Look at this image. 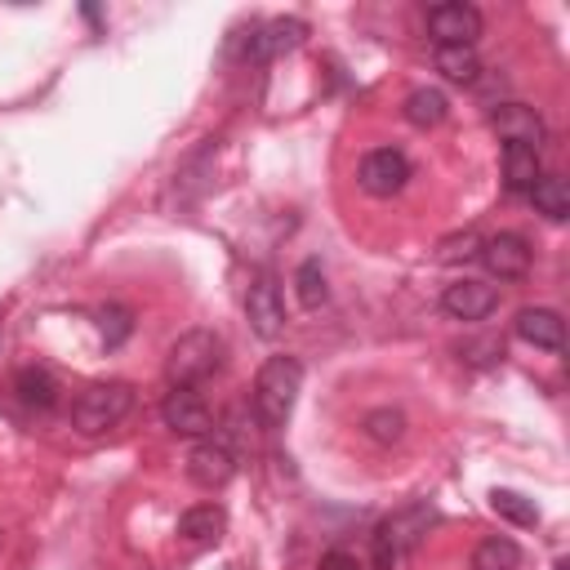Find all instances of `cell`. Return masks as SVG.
Segmentation results:
<instances>
[{
	"label": "cell",
	"instance_id": "5b68a950",
	"mask_svg": "<svg viewBox=\"0 0 570 570\" xmlns=\"http://www.w3.org/2000/svg\"><path fill=\"white\" fill-rule=\"evenodd\" d=\"M428 31H432L436 49H441V45H468V49H472V45L481 40V31H485V18H481L476 4L445 0V4H432V9H428Z\"/></svg>",
	"mask_w": 570,
	"mask_h": 570
},
{
	"label": "cell",
	"instance_id": "5bb4252c",
	"mask_svg": "<svg viewBox=\"0 0 570 570\" xmlns=\"http://www.w3.org/2000/svg\"><path fill=\"white\" fill-rule=\"evenodd\" d=\"M512 330L530 347H543V352H561L566 347V321L552 307H521L517 321H512Z\"/></svg>",
	"mask_w": 570,
	"mask_h": 570
},
{
	"label": "cell",
	"instance_id": "2e32d148",
	"mask_svg": "<svg viewBox=\"0 0 570 570\" xmlns=\"http://www.w3.org/2000/svg\"><path fill=\"white\" fill-rule=\"evenodd\" d=\"M223 530H227V512H223L218 503H196V508H187V512L178 517V534H183L187 543H196V548L218 543Z\"/></svg>",
	"mask_w": 570,
	"mask_h": 570
},
{
	"label": "cell",
	"instance_id": "8fae6325",
	"mask_svg": "<svg viewBox=\"0 0 570 570\" xmlns=\"http://www.w3.org/2000/svg\"><path fill=\"white\" fill-rule=\"evenodd\" d=\"M303 36H307V22H298V18H272V22H263V27H249L245 58H249V62H267V58H276V53H285V49H298Z\"/></svg>",
	"mask_w": 570,
	"mask_h": 570
},
{
	"label": "cell",
	"instance_id": "9a60e30c",
	"mask_svg": "<svg viewBox=\"0 0 570 570\" xmlns=\"http://www.w3.org/2000/svg\"><path fill=\"white\" fill-rule=\"evenodd\" d=\"M401 116H405L414 129H436V125L450 116V98H445L436 85H419V89L405 94Z\"/></svg>",
	"mask_w": 570,
	"mask_h": 570
},
{
	"label": "cell",
	"instance_id": "44dd1931",
	"mask_svg": "<svg viewBox=\"0 0 570 570\" xmlns=\"http://www.w3.org/2000/svg\"><path fill=\"white\" fill-rule=\"evenodd\" d=\"M517 566H521V548L508 534H490L472 552V570H517Z\"/></svg>",
	"mask_w": 570,
	"mask_h": 570
},
{
	"label": "cell",
	"instance_id": "277c9868",
	"mask_svg": "<svg viewBox=\"0 0 570 570\" xmlns=\"http://www.w3.org/2000/svg\"><path fill=\"white\" fill-rule=\"evenodd\" d=\"M129 410H134V387L129 383H94L71 401V423H76V432L98 436V432L116 428Z\"/></svg>",
	"mask_w": 570,
	"mask_h": 570
},
{
	"label": "cell",
	"instance_id": "ffe728a7",
	"mask_svg": "<svg viewBox=\"0 0 570 570\" xmlns=\"http://www.w3.org/2000/svg\"><path fill=\"white\" fill-rule=\"evenodd\" d=\"M530 200H534V209H539L543 218H552V223L570 218V183H566L561 174H539V183L530 187Z\"/></svg>",
	"mask_w": 570,
	"mask_h": 570
},
{
	"label": "cell",
	"instance_id": "3957f363",
	"mask_svg": "<svg viewBox=\"0 0 570 570\" xmlns=\"http://www.w3.org/2000/svg\"><path fill=\"white\" fill-rule=\"evenodd\" d=\"M432 525H436V508L428 499H414L392 517H383V525L374 530V570H392L396 552H410Z\"/></svg>",
	"mask_w": 570,
	"mask_h": 570
},
{
	"label": "cell",
	"instance_id": "484cf974",
	"mask_svg": "<svg viewBox=\"0 0 570 570\" xmlns=\"http://www.w3.org/2000/svg\"><path fill=\"white\" fill-rule=\"evenodd\" d=\"M476 254H481V236H476V232L450 236V240H441V249H436L441 263H459V258H476Z\"/></svg>",
	"mask_w": 570,
	"mask_h": 570
},
{
	"label": "cell",
	"instance_id": "4fadbf2b",
	"mask_svg": "<svg viewBox=\"0 0 570 570\" xmlns=\"http://www.w3.org/2000/svg\"><path fill=\"white\" fill-rule=\"evenodd\" d=\"M441 307H445L454 321H485V316L499 307V289L485 285V281H454V285H445Z\"/></svg>",
	"mask_w": 570,
	"mask_h": 570
},
{
	"label": "cell",
	"instance_id": "d4e9b609",
	"mask_svg": "<svg viewBox=\"0 0 570 570\" xmlns=\"http://www.w3.org/2000/svg\"><path fill=\"white\" fill-rule=\"evenodd\" d=\"M98 325H102V343H107V347H120V343L134 334V316H129V307H120V303L102 307V312H98Z\"/></svg>",
	"mask_w": 570,
	"mask_h": 570
},
{
	"label": "cell",
	"instance_id": "30bf717a",
	"mask_svg": "<svg viewBox=\"0 0 570 570\" xmlns=\"http://www.w3.org/2000/svg\"><path fill=\"white\" fill-rule=\"evenodd\" d=\"M490 129L503 138V142H517V147H543V138H548V125H543V116L534 111V107H525V102H503L499 111H490Z\"/></svg>",
	"mask_w": 570,
	"mask_h": 570
},
{
	"label": "cell",
	"instance_id": "cb8c5ba5",
	"mask_svg": "<svg viewBox=\"0 0 570 570\" xmlns=\"http://www.w3.org/2000/svg\"><path fill=\"white\" fill-rule=\"evenodd\" d=\"M490 508H494L503 521H512V525H539L534 499H525V494H517V490H490Z\"/></svg>",
	"mask_w": 570,
	"mask_h": 570
},
{
	"label": "cell",
	"instance_id": "ba28073f",
	"mask_svg": "<svg viewBox=\"0 0 570 570\" xmlns=\"http://www.w3.org/2000/svg\"><path fill=\"white\" fill-rule=\"evenodd\" d=\"M476 258L485 263V272L494 281H521L530 272V240L521 232H499V236L481 240V254Z\"/></svg>",
	"mask_w": 570,
	"mask_h": 570
},
{
	"label": "cell",
	"instance_id": "ac0fdd59",
	"mask_svg": "<svg viewBox=\"0 0 570 570\" xmlns=\"http://www.w3.org/2000/svg\"><path fill=\"white\" fill-rule=\"evenodd\" d=\"M543 165H539V151L534 147H517V142H503V187L508 191H530L539 183Z\"/></svg>",
	"mask_w": 570,
	"mask_h": 570
},
{
	"label": "cell",
	"instance_id": "7c38bea8",
	"mask_svg": "<svg viewBox=\"0 0 570 570\" xmlns=\"http://www.w3.org/2000/svg\"><path fill=\"white\" fill-rule=\"evenodd\" d=\"M232 472H236V459H232V450H227L223 441H196V445H191V454H187V476H191V485H200V490H223V485L232 481Z\"/></svg>",
	"mask_w": 570,
	"mask_h": 570
},
{
	"label": "cell",
	"instance_id": "603a6c76",
	"mask_svg": "<svg viewBox=\"0 0 570 570\" xmlns=\"http://www.w3.org/2000/svg\"><path fill=\"white\" fill-rule=\"evenodd\" d=\"M294 289H298V303H303V307H321V303L330 298L321 258H303V263H298V272H294Z\"/></svg>",
	"mask_w": 570,
	"mask_h": 570
},
{
	"label": "cell",
	"instance_id": "e0dca14e",
	"mask_svg": "<svg viewBox=\"0 0 570 570\" xmlns=\"http://www.w3.org/2000/svg\"><path fill=\"white\" fill-rule=\"evenodd\" d=\"M13 392H18V401L31 405V410H53V405H58V379H53L45 365H22V370L13 374Z\"/></svg>",
	"mask_w": 570,
	"mask_h": 570
},
{
	"label": "cell",
	"instance_id": "9c48e42d",
	"mask_svg": "<svg viewBox=\"0 0 570 570\" xmlns=\"http://www.w3.org/2000/svg\"><path fill=\"white\" fill-rule=\"evenodd\" d=\"M160 419L178 436H205L214 428V414L196 387H169V396L160 401Z\"/></svg>",
	"mask_w": 570,
	"mask_h": 570
},
{
	"label": "cell",
	"instance_id": "4316f807",
	"mask_svg": "<svg viewBox=\"0 0 570 570\" xmlns=\"http://www.w3.org/2000/svg\"><path fill=\"white\" fill-rule=\"evenodd\" d=\"M316 570H361V561H356L347 548H330V552H321Z\"/></svg>",
	"mask_w": 570,
	"mask_h": 570
},
{
	"label": "cell",
	"instance_id": "d6986e66",
	"mask_svg": "<svg viewBox=\"0 0 570 570\" xmlns=\"http://www.w3.org/2000/svg\"><path fill=\"white\" fill-rule=\"evenodd\" d=\"M432 62H436V71H441L450 85H476V80H481V58H476V49H468V45H441V49L432 53Z\"/></svg>",
	"mask_w": 570,
	"mask_h": 570
},
{
	"label": "cell",
	"instance_id": "52a82bcc",
	"mask_svg": "<svg viewBox=\"0 0 570 570\" xmlns=\"http://www.w3.org/2000/svg\"><path fill=\"white\" fill-rule=\"evenodd\" d=\"M245 316H249V330L258 338H276L285 330V298H281V285L272 272H258L245 289Z\"/></svg>",
	"mask_w": 570,
	"mask_h": 570
},
{
	"label": "cell",
	"instance_id": "7a4b0ae2",
	"mask_svg": "<svg viewBox=\"0 0 570 570\" xmlns=\"http://www.w3.org/2000/svg\"><path fill=\"white\" fill-rule=\"evenodd\" d=\"M223 365V338L214 330H187L165 352V374L174 387H196Z\"/></svg>",
	"mask_w": 570,
	"mask_h": 570
},
{
	"label": "cell",
	"instance_id": "7402d4cb",
	"mask_svg": "<svg viewBox=\"0 0 570 570\" xmlns=\"http://www.w3.org/2000/svg\"><path fill=\"white\" fill-rule=\"evenodd\" d=\"M361 428H365L370 441H379V445H396V441L405 436V414L392 410V405H379V410H370V414L361 419Z\"/></svg>",
	"mask_w": 570,
	"mask_h": 570
},
{
	"label": "cell",
	"instance_id": "8992f818",
	"mask_svg": "<svg viewBox=\"0 0 570 570\" xmlns=\"http://www.w3.org/2000/svg\"><path fill=\"white\" fill-rule=\"evenodd\" d=\"M356 183H361V191H370V196H396V191L410 183V160H405V151H396V147H374V151H365L361 165H356Z\"/></svg>",
	"mask_w": 570,
	"mask_h": 570
},
{
	"label": "cell",
	"instance_id": "6da1fadb",
	"mask_svg": "<svg viewBox=\"0 0 570 570\" xmlns=\"http://www.w3.org/2000/svg\"><path fill=\"white\" fill-rule=\"evenodd\" d=\"M303 392V365L298 356H267L254 379V414L263 428H285L294 414V401Z\"/></svg>",
	"mask_w": 570,
	"mask_h": 570
}]
</instances>
